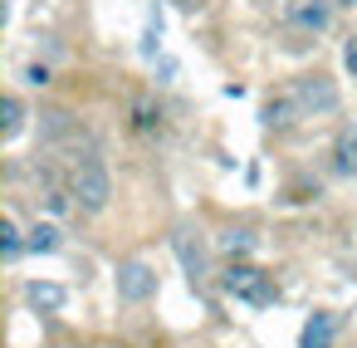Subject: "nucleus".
I'll use <instances>...</instances> for the list:
<instances>
[{"label":"nucleus","mask_w":357,"mask_h":348,"mask_svg":"<svg viewBox=\"0 0 357 348\" xmlns=\"http://www.w3.org/2000/svg\"><path fill=\"white\" fill-rule=\"evenodd\" d=\"M337 172H357V138L352 133L337 138Z\"/></svg>","instance_id":"obj_13"},{"label":"nucleus","mask_w":357,"mask_h":348,"mask_svg":"<svg viewBox=\"0 0 357 348\" xmlns=\"http://www.w3.org/2000/svg\"><path fill=\"white\" fill-rule=\"evenodd\" d=\"M333 20V6L328 0H289V25L308 30V35H323Z\"/></svg>","instance_id":"obj_6"},{"label":"nucleus","mask_w":357,"mask_h":348,"mask_svg":"<svg viewBox=\"0 0 357 348\" xmlns=\"http://www.w3.org/2000/svg\"><path fill=\"white\" fill-rule=\"evenodd\" d=\"M64 128H69V123H64V113H45V133H50V138H59Z\"/></svg>","instance_id":"obj_18"},{"label":"nucleus","mask_w":357,"mask_h":348,"mask_svg":"<svg viewBox=\"0 0 357 348\" xmlns=\"http://www.w3.org/2000/svg\"><path fill=\"white\" fill-rule=\"evenodd\" d=\"M342 64H347V74H352V79H357V35H352V40H347V50H342Z\"/></svg>","instance_id":"obj_19"},{"label":"nucleus","mask_w":357,"mask_h":348,"mask_svg":"<svg viewBox=\"0 0 357 348\" xmlns=\"http://www.w3.org/2000/svg\"><path fill=\"white\" fill-rule=\"evenodd\" d=\"M69 196H74V191H64V187H54V182H50V187H45V211H54V216H64V211L74 206Z\"/></svg>","instance_id":"obj_15"},{"label":"nucleus","mask_w":357,"mask_h":348,"mask_svg":"<svg viewBox=\"0 0 357 348\" xmlns=\"http://www.w3.org/2000/svg\"><path fill=\"white\" fill-rule=\"evenodd\" d=\"M294 103H298V113H308V118H328V113H337V84L328 79V74H303L298 84H294Z\"/></svg>","instance_id":"obj_3"},{"label":"nucleus","mask_w":357,"mask_h":348,"mask_svg":"<svg viewBox=\"0 0 357 348\" xmlns=\"http://www.w3.org/2000/svg\"><path fill=\"white\" fill-rule=\"evenodd\" d=\"M172 250H176L181 270L191 275V284H201V280H206V245L196 240L191 226H176V231H172Z\"/></svg>","instance_id":"obj_5"},{"label":"nucleus","mask_w":357,"mask_h":348,"mask_svg":"<svg viewBox=\"0 0 357 348\" xmlns=\"http://www.w3.org/2000/svg\"><path fill=\"white\" fill-rule=\"evenodd\" d=\"M25 294H30V304H35L40 314H59V309H64V299H69V294H64V284H50V280H35Z\"/></svg>","instance_id":"obj_8"},{"label":"nucleus","mask_w":357,"mask_h":348,"mask_svg":"<svg viewBox=\"0 0 357 348\" xmlns=\"http://www.w3.org/2000/svg\"><path fill=\"white\" fill-rule=\"evenodd\" d=\"M0 113H6V138H15V133H20V123H25V108H20V99L10 94L6 103H0Z\"/></svg>","instance_id":"obj_14"},{"label":"nucleus","mask_w":357,"mask_h":348,"mask_svg":"<svg viewBox=\"0 0 357 348\" xmlns=\"http://www.w3.org/2000/svg\"><path fill=\"white\" fill-rule=\"evenodd\" d=\"M220 289L240 304H255V309H269L274 304V284L259 265H245V260H230V270L220 275Z\"/></svg>","instance_id":"obj_1"},{"label":"nucleus","mask_w":357,"mask_h":348,"mask_svg":"<svg viewBox=\"0 0 357 348\" xmlns=\"http://www.w3.org/2000/svg\"><path fill=\"white\" fill-rule=\"evenodd\" d=\"M220 250H225L230 260L250 255V250H255V231H225V235H220Z\"/></svg>","instance_id":"obj_12"},{"label":"nucleus","mask_w":357,"mask_h":348,"mask_svg":"<svg viewBox=\"0 0 357 348\" xmlns=\"http://www.w3.org/2000/svg\"><path fill=\"white\" fill-rule=\"evenodd\" d=\"M157 294V270L147 260H123L118 265V299L123 304H147Z\"/></svg>","instance_id":"obj_4"},{"label":"nucleus","mask_w":357,"mask_h":348,"mask_svg":"<svg viewBox=\"0 0 357 348\" xmlns=\"http://www.w3.org/2000/svg\"><path fill=\"white\" fill-rule=\"evenodd\" d=\"M157 50H162V6H152L147 30H142V55H147V59H157Z\"/></svg>","instance_id":"obj_11"},{"label":"nucleus","mask_w":357,"mask_h":348,"mask_svg":"<svg viewBox=\"0 0 357 348\" xmlns=\"http://www.w3.org/2000/svg\"><path fill=\"white\" fill-rule=\"evenodd\" d=\"M333 333H337V314L318 309V314H308V324L298 333V348H333Z\"/></svg>","instance_id":"obj_7"},{"label":"nucleus","mask_w":357,"mask_h":348,"mask_svg":"<svg viewBox=\"0 0 357 348\" xmlns=\"http://www.w3.org/2000/svg\"><path fill=\"white\" fill-rule=\"evenodd\" d=\"M59 245H64V231H59L54 221H35V226H30V250H35V255H54Z\"/></svg>","instance_id":"obj_9"},{"label":"nucleus","mask_w":357,"mask_h":348,"mask_svg":"<svg viewBox=\"0 0 357 348\" xmlns=\"http://www.w3.org/2000/svg\"><path fill=\"white\" fill-rule=\"evenodd\" d=\"M25 84L45 89V84H50V64H30V69H25Z\"/></svg>","instance_id":"obj_17"},{"label":"nucleus","mask_w":357,"mask_h":348,"mask_svg":"<svg viewBox=\"0 0 357 348\" xmlns=\"http://www.w3.org/2000/svg\"><path fill=\"white\" fill-rule=\"evenodd\" d=\"M25 250H30V240H20V226H15V221H0V255L15 265Z\"/></svg>","instance_id":"obj_10"},{"label":"nucleus","mask_w":357,"mask_h":348,"mask_svg":"<svg viewBox=\"0 0 357 348\" xmlns=\"http://www.w3.org/2000/svg\"><path fill=\"white\" fill-rule=\"evenodd\" d=\"M294 108H298V103H284V99H279V103L264 108V123H269V128H289V123H294V118H289Z\"/></svg>","instance_id":"obj_16"},{"label":"nucleus","mask_w":357,"mask_h":348,"mask_svg":"<svg viewBox=\"0 0 357 348\" xmlns=\"http://www.w3.org/2000/svg\"><path fill=\"white\" fill-rule=\"evenodd\" d=\"M69 191H74V201H79L84 211H93V216H98V211L108 206V196H113V177H108L103 157H93V152H89V157L74 167V187H69Z\"/></svg>","instance_id":"obj_2"}]
</instances>
